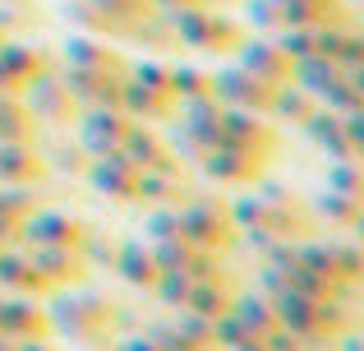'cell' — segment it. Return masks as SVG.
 Listing matches in <instances>:
<instances>
[{
  "instance_id": "11",
  "label": "cell",
  "mask_w": 364,
  "mask_h": 351,
  "mask_svg": "<svg viewBox=\"0 0 364 351\" xmlns=\"http://www.w3.org/2000/svg\"><path fill=\"white\" fill-rule=\"evenodd\" d=\"M120 135H124V120L111 116V111H92V116L83 120V148H88L92 157H107L111 148H120Z\"/></svg>"
},
{
  "instance_id": "28",
  "label": "cell",
  "mask_w": 364,
  "mask_h": 351,
  "mask_svg": "<svg viewBox=\"0 0 364 351\" xmlns=\"http://www.w3.org/2000/svg\"><path fill=\"white\" fill-rule=\"evenodd\" d=\"M231 351H263V342H258V337H240Z\"/></svg>"
},
{
  "instance_id": "21",
  "label": "cell",
  "mask_w": 364,
  "mask_h": 351,
  "mask_svg": "<svg viewBox=\"0 0 364 351\" xmlns=\"http://www.w3.org/2000/svg\"><path fill=\"white\" fill-rule=\"evenodd\" d=\"M258 342H263V351H304V342H300L295 333H286L282 324H277V328H267V333L258 337Z\"/></svg>"
},
{
  "instance_id": "13",
  "label": "cell",
  "mask_w": 364,
  "mask_h": 351,
  "mask_svg": "<svg viewBox=\"0 0 364 351\" xmlns=\"http://www.w3.org/2000/svg\"><path fill=\"white\" fill-rule=\"evenodd\" d=\"M37 176V157L23 144H0V180H28Z\"/></svg>"
},
{
  "instance_id": "29",
  "label": "cell",
  "mask_w": 364,
  "mask_h": 351,
  "mask_svg": "<svg viewBox=\"0 0 364 351\" xmlns=\"http://www.w3.org/2000/svg\"><path fill=\"white\" fill-rule=\"evenodd\" d=\"M0 351H14V337H5V333H0Z\"/></svg>"
},
{
  "instance_id": "9",
  "label": "cell",
  "mask_w": 364,
  "mask_h": 351,
  "mask_svg": "<svg viewBox=\"0 0 364 351\" xmlns=\"http://www.w3.org/2000/svg\"><path fill=\"white\" fill-rule=\"evenodd\" d=\"M231 310L235 319L245 324V333L249 337H263L267 328H277V315H272V296H263V291H254V287H245V291H231Z\"/></svg>"
},
{
  "instance_id": "7",
  "label": "cell",
  "mask_w": 364,
  "mask_h": 351,
  "mask_svg": "<svg viewBox=\"0 0 364 351\" xmlns=\"http://www.w3.org/2000/svg\"><path fill=\"white\" fill-rule=\"evenodd\" d=\"M0 291H9V296H28V300H46V296H51L46 278L33 273L28 254L9 250V245H0Z\"/></svg>"
},
{
  "instance_id": "18",
  "label": "cell",
  "mask_w": 364,
  "mask_h": 351,
  "mask_svg": "<svg viewBox=\"0 0 364 351\" xmlns=\"http://www.w3.org/2000/svg\"><path fill=\"white\" fill-rule=\"evenodd\" d=\"M332 273H337V278H346V282H360L364 263H360V250H355V245H332Z\"/></svg>"
},
{
  "instance_id": "16",
  "label": "cell",
  "mask_w": 364,
  "mask_h": 351,
  "mask_svg": "<svg viewBox=\"0 0 364 351\" xmlns=\"http://www.w3.org/2000/svg\"><path fill=\"white\" fill-rule=\"evenodd\" d=\"M120 148L129 153V162H134V167L157 162V139L143 135V130H124V135H120Z\"/></svg>"
},
{
  "instance_id": "6",
  "label": "cell",
  "mask_w": 364,
  "mask_h": 351,
  "mask_svg": "<svg viewBox=\"0 0 364 351\" xmlns=\"http://www.w3.org/2000/svg\"><path fill=\"white\" fill-rule=\"evenodd\" d=\"M0 333L23 342V337H51L46 328V310L28 296H0Z\"/></svg>"
},
{
  "instance_id": "12",
  "label": "cell",
  "mask_w": 364,
  "mask_h": 351,
  "mask_svg": "<svg viewBox=\"0 0 364 351\" xmlns=\"http://www.w3.org/2000/svg\"><path fill=\"white\" fill-rule=\"evenodd\" d=\"M189 282H194V278H189L185 268H161L157 278H152L148 291H152V296H157L166 310H180V305H185V296H189Z\"/></svg>"
},
{
  "instance_id": "20",
  "label": "cell",
  "mask_w": 364,
  "mask_h": 351,
  "mask_svg": "<svg viewBox=\"0 0 364 351\" xmlns=\"http://www.w3.org/2000/svg\"><path fill=\"white\" fill-rule=\"evenodd\" d=\"M185 273H189V278H226V273H222V263H217V250H194V254H189V263H185Z\"/></svg>"
},
{
  "instance_id": "15",
  "label": "cell",
  "mask_w": 364,
  "mask_h": 351,
  "mask_svg": "<svg viewBox=\"0 0 364 351\" xmlns=\"http://www.w3.org/2000/svg\"><path fill=\"white\" fill-rule=\"evenodd\" d=\"M176 333L185 337L189 347H213V319H203V315H194V310H176Z\"/></svg>"
},
{
  "instance_id": "5",
  "label": "cell",
  "mask_w": 364,
  "mask_h": 351,
  "mask_svg": "<svg viewBox=\"0 0 364 351\" xmlns=\"http://www.w3.org/2000/svg\"><path fill=\"white\" fill-rule=\"evenodd\" d=\"M18 236H23V245H79L83 222L70 213H33L18 217Z\"/></svg>"
},
{
  "instance_id": "24",
  "label": "cell",
  "mask_w": 364,
  "mask_h": 351,
  "mask_svg": "<svg viewBox=\"0 0 364 351\" xmlns=\"http://www.w3.org/2000/svg\"><path fill=\"white\" fill-rule=\"evenodd\" d=\"M111 351H157V347H152V337L143 333V328H134V333H120Z\"/></svg>"
},
{
  "instance_id": "26",
  "label": "cell",
  "mask_w": 364,
  "mask_h": 351,
  "mask_svg": "<svg viewBox=\"0 0 364 351\" xmlns=\"http://www.w3.org/2000/svg\"><path fill=\"white\" fill-rule=\"evenodd\" d=\"M14 351H55L46 337H23V342H14Z\"/></svg>"
},
{
  "instance_id": "4",
  "label": "cell",
  "mask_w": 364,
  "mask_h": 351,
  "mask_svg": "<svg viewBox=\"0 0 364 351\" xmlns=\"http://www.w3.org/2000/svg\"><path fill=\"white\" fill-rule=\"evenodd\" d=\"M28 263H33L37 278H46V287H65V282H79L83 273H88V263L79 259V250L74 245H28Z\"/></svg>"
},
{
  "instance_id": "2",
  "label": "cell",
  "mask_w": 364,
  "mask_h": 351,
  "mask_svg": "<svg viewBox=\"0 0 364 351\" xmlns=\"http://www.w3.org/2000/svg\"><path fill=\"white\" fill-rule=\"evenodd\" d=\"M180 236H185L194 250H217L222 254L226 245L235 241V226H231V213L217 204H189L180 213Z\"/></svg>"
},
{
  "instance_id": "3",
  "label": "cell",
  "mask_w": 364,
  "mask_h": 351,
  "mask_svg": "<svg viewBox=\"0 0 364 351\" xmlns=\"http://www.w3.org/2000/svg\"><path fill=\"white\" fill-rule=\"evenodd\" d=\"M272 315H277V324L286 328V333H295L304 342V351H328L332 347V337L318 328V319H314V300L309 296H300V291H291V287H282L272 296Z\"/></svg>"
},
{
  "instance_id": "1",
  "label": "cell",
  "mask_w": 364,
  "mask_h": 351,
  "mask_svg": "<svg viewBox=\"0 0 364 351\" xmlns=\"http://www.w3.org/2000/svg\"><path fill=\"white\" fill-rule=\"evenodd\" d=\"M42 310H46V328L74 337V342H92L111 328V305L102 296H70L65 287H55Z\"/></svg>"
},
{
  "instance_id": "8",
  "label": "cell",
  "mask_w": 364,
  "mask_h": 351,
  "mask_svg": "<svg viewBox=\"0 0 364 351\" xmlns=\"http://www.w3.org/2000/svg\"><path fill=\"white\" fill-rule=\"evenodd\" d=\"M111 268H116V278L129 282L134 291H148L152 278H157V263H152V254H148V245H143V241H120Z\"/></svg>"
},
{
  "instance_id": "27",
  "label": "cell",
  "mask_w": 364,
  "mask_h": 351,
  "mask_svg": "<svg viewBox=\"0 0 364 351\" xmlns=\"http://www.w3.org/2000/svg\"><path fill=\"white\" fill-rule=\"evenodd\" d=\"M341 337V351H360V333L355 328H346V333H337Z\"/></svg>"
},
{
  "instance_id": "14",
  "label": "cell",
  "mask_w": 364,
  "mask_h": 351,
  "mask_svg": "<svg viewBox=\"0 0 364 351\" xmlns=\"http://www.w3.org/2000/svg\"><path fill=\"white\" fill-rule=\"evenodd\" d=\"M148 254H152V263H157V273L161 268H185L189 254H194V245H189L185 236H166V241H152Z\"/></svg>"
},
{
  "instance_id": "22",
  "label": "cell",
  "mask_w": 364,
  "mask_h": 351,
  "mask_svg": "<svg viewBox=\"0 0 364 351\" xmlns=\"http://www.w3.org/2000/svg\"><path fill=\"white\" fill-rule=\"evenodd\" d=\"M166 236H180V213H152L148 217V241H166Z\"/></svg>"
},
{
  "instance_id": "23",
  "label": "cell",
  "mask_w": 364,
  "mask_h": 351,
  "mask_svg": "<svg viewBox=\"0 0 364 351\" xmlns=\"http://www.w3.org/2000/svg\"><path fill=\"white\" fill-rule=\"evenodd\" d=\"M282 287H286V273H282V268H272V263H258L254 291H263V296H277Z\"/></svg>"
},
{
  "instance_id": "10",
  "label": "cell",
  "mask_w": 364,
  "mask_h": 351,
  "mask_svg": "<svg viewBox=\"0 0 364 351\" xmlns=\"http://www.w3.org/2000/svg\"><path fill=\"white\" fill-rule=\"evenodd\" d=\"M226 305H231V282L226 278H198V282H189V296H185L180 310H194V315H203V319H217Z\"/></svg>"
},
{
  "instance_id": "25",
  "label": "cell",
  "mask_w": 364,
  "mask_h": 351,
  "mask_svg": "<svg viewBox=\"0 0 364 351\" xmlns=\"http://www.w3.org/2000/svg\"><path fill=\"white\" fill-rule=\"evenodd\" d=\"M332 185H337V194H350V199H355V185H360V176L350 172V167H341V172H332Z\"/></svg>"
},
{
  "instance_id": "19",
  "label": "cell",
  "mask_w": 364,
  "mask_h": 351,
  "mask_svg": "<svg viewBox=\"0 0 364 351\" xmlns=\"http://www.w3.org/2000/svg\"><path fill=\"white\" fill-rule=\"evenodd\" d=\"M318 213L332 217V222H355L360 208H355V199H350V194H323L318 199Z\"/></svg>"
},
{
  "instance_id": "17",
  "label": "cell",
  "mask_w": 364,
  "mask_h": 351,
  "mask_svg": "<svg viewBox=\"0 0 364 351\" xmlns=\"http://www.w3.org/2000/svg\"><path fill=\"white\" fill-rule=\"evenodd\" d=\"M240 337H249V333H245V324L231 315V310H222V315L213 319V347H217V351H231L235 342H240Z\"/></svg>"
}]
</instances>
